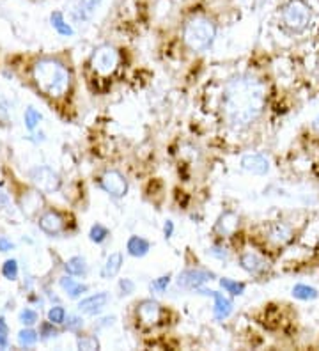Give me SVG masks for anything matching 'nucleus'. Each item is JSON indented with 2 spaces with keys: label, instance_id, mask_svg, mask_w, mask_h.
I'll use <instances>...</instances> for the list:
<instances>
[{
  "label": "nucleus",
  "instance_id": "f257e3e1",
  "mask_svg": "<svg viewBox=\"0 0 319 351\" xmlns=\"http://www.w3.org/2000/svg\"><path fill=\"white\" fill-rule=\"evenodd\" d=\"M268 103V89L263 78L252 71L231 77L220 98L222 119L234 132L250 128L261 119Z\"/></svg>",
  "mask_w": 319,
  "mask_h": 351
},
{
  "label": "nucleus",
  "instance_id": "f03ea898",
  "mask_svg": "<svg viewBox=\"0 0 319 351\" xmlns=\"http://www.w3.org/2000/svg\"><path fill=\"white\" fill-rule=\"evenodd\" d=\"M30 80L39 95L51 101H64L71 95V68L57 57H39L34 60L30 66Z\"/></svg>",
  "mask_w": 319,
  "mask_h": 351
},
{
  "label": "nucleus",
  "instance_id": "7ed1b4c3",
  "mask_svg": "<svg viewBox=\"0 0 319 351\" xmlns=\"http://www.w3.org/2000/svg\"><path fill=\"white\" fill-rule=\"evenodd\" d=\"M218 36V22L209 11L196 9L185 16L181 23V41L191 53H204L215 45Z\"/></svg>",
  "mask_w": 319,
  "mask_h": 351
},
{
  "label": "nucleus",
  "instance_id": "20e7f679",
  "mask_svg": "<svg viewBox=\"0 0 319 351\" xmlns=\"http://www.w3.org/2000/svg\"><path fill=\"white\" fill-rule=\"evenodd\" d=\"M312 22V9L307 0H287L281 9V25L291 36L303 34Z\"/></svg>",
  "mask_w": 319,
  "mask_h": 351
},
{
  "label": "nucleus",
  "instance_id": "39448f33",
  "mask_svg": "<svg viewBox=\"0 0 319 351\" xmlns=\"http://www.w3.org/2000/svg\"><path fill=\"white\" fill-rule=\"evenodd\" d=\"M169 308L153 298H142L133 305V322L141 330H154L165 326Z\"/></svg>",
  "mask_w": 319,
  "mask_h": 351
},
{
  "label": "nucleus",
  "instance_id": "423d86ee",
  "mask_svg": "<svg viewBox=\"0 0 319 351\" xmlns=\"http://www.w3.org/2000/svg\"><path fill=\"white\" fill-rule=\"evenodd\" d=\"M91 73L98 78H112L121 66V51L114 45H99L89 57Z\"/></svg>",
  "mask_w": 319,
  "mask_h": 351
},
{
  "label": "nucleus",
  "instance_id": "0eeeda50",
  "mask_svg": "<svg viewBox=\"0 0 319 351\" xmlns=\"http://www.w3.org/2000/svg\"><path fill=\"white\" fill-rule=\"evenodd\" d=\"M98 184L106 195H110L112 199H117V201L126 197L128 190H130V181L117 169H108L103 172L98 178Z\"/></svg>",
  "mask_w": 319,
  "mask_h": 351
},
{
  "label": "nucleus",
  "instance_id": "6e6552de",
  "mask_svg": "<svg viewBox=\"0 0 319 351\" xmlns=\"http://www.w3.org/2000/svg\"><path fill=\"white\" fill-rule=\"evenodd\" d=\"M238 265L243 271H247L252 277H266L272 271V263L266 259L264 254L254 249L241 250L238 256Z\"/></svg>",
  "mask_w": 319,
  "mask_h": 351
},
{
  "label": "nucleus",
  "instance_id": "1a4fd4ad",
  "mask_svg": "<svg viewBox=\"0 0 319 351\" xmlns=\"http://www.w3.org/2000/svg\"><path fill=\"white\" fill-rule=\"evenodd\" d=\"M294 236H296L294 227L287 222H282V220L270 222L264 227V240L275 249H284V247L293 243Z\"/></svg>",
  "mask_w": 319,
  "mask_h": 351
},
{
  "label": "nucleus",
  "instance_id": "9d476101",
  "mask_svg": "<svg viewBox=\"0 0 319 351\" xmlns=\"http://www.w3.org/2000/svg\"><path fill=\"white\" fill-rule=\"evenodd\" d=\"M213 278H217L215 271L204 270V268H187V270H183L178 275L176 286L185 289V291H197V289H200Z\"/></svg>",
  "mask_w": 319,
  "mask_h": 351
},
{
  "label": "nucleus",
  "instance_id": "9b49d317",
  "mask_svg": "<svg viewBox=\"0 0 319 351\" xmlns=\"http://www.w3.org/2000/svg\"><path fill=\"white\" fill-rule=\"evenodd\" d=\"M197 293L202 296H211L213 302H215V307H213V316H215V319L217 322H224V319H227V317L233 314L234 311V302L231 300L229 296L224 295V293L220 291H215V289H208V287H200V289H197Z\"/></svg>",
  "mask_w": 319,
  "mask_h": 351
},
{
  "label": "nucleus",
  "instance_id": "f8f14e48",
  "mask_svg": "<svg viewBox=\"0 0 319 351\" xmlns=\"http://www.w3.org/2000/svg\"><path fill=\"white\" fill-rule=\"evenodd\" d=\"M30 181L39 192L45 193L57 192L60 186V178L50 167H36L34 171H30Z\"/></svg>",
  "mask_w": 319,
  "mask_h": 351
},
{
  "label": "nucleus",
  "instance_id": "ddd939ff",
  "mask_svg": "<svg viewBox=\"0 0 319 351\" xmlns=\"http://www.w3.org/2000/svg\"><path fill=\"white\" fill-rule=\"evenodd\" d=\"M241 226V217L236 211H224L213 226V232L218 238H233Z\"/></svg>",
  "mask_w": 319,
  "mask_h": 351
},
{
  "label": "nucleus",
  "instance_id": "4468645a",
  "mask_svg": "<svg viewBox=\"0 0 319 351\" xmlns=\"http://www.w3.org/2000/svg\"><path fill=\"white\" fill-rule=\"evenodd\" d=\"M39 229L48 236H59L66 231V219L56 210H47L39 215Z\"/></svg>",
  "mask_w": 319,
  "mask_h": 351
},
{
  "label": "nucleus",
  "instance_id": "2eb2a0df",
  "mask_svg": "<svg viewBox=\"0 0 319 351\" xmlns=\"http://www.w3.org/2000/svg\"><path fill=\"white\" fill-rule=\"evenodd\" d=\"M108 302H110V295L106 291H99L96 295H91L87 298H84V300H80L78 311L82 314H87V316H96V314L102 313L103 308L108 305Z\"/></svg>",
  "mask_w": 319,
  "mask_h": 351
},
{
  "label": "nucleus",
  "instance_id": "dca6fc26",
  "mask_svg": "<svg viewBox=\"0 0 319 351\" xmlns=\"http://www.w3.org/2000/svg\"><path fill=\"white\" fill-rule=\"evenodd\" d=\"M241 169L255 176H264L270 172V160L259 153H248L241 158Z\"/></svg>",
  "mask_w": 319,
  "mask_h": 351
},
{
  "label": "nucleus",
  "instance_id": "f3484780",
  "mask_svg": "<svg viewBox=\"0 0 319 351\" xmlns=\"http://www.w3.org/2000/svg\"><path fill=\"white\" fill-rule=\"evenodd\" d=\"M103 2H105V0H78L71 11L73 20H75L77 23L89 22L91 18L96 14V11H98L99 5H102Z\"/></svg>",
  "mask_w": 319,
  "mask_h": 351
},
{
  "label": "nucleus",
  "instance_id": "a211bd4d",
  "mask_svg": "<svg viewBox=\"0 0 319 351\" xmlns=\"http://www.w3.org/2000/svg\"><path fill=\"white\" fill-rule=\"evenodd\" d=\"M124 265V254L123 252H112L110 256L106 257L105 265L102 268V278H114L119 275V271L123 270Z\"/></svg>",
  "mask_w": 319,
  "mask_h": 351
},
{
  "label": "nucleus",
  "instance_id": "6ab92c4d",
  "mask_svg": "<svg viewBox=\"0 0 319 351\" xmlns=\"http://www.w3.org/2000/svg\"><path fill=\"white\" fill-rule=\"evenodd\" d=\"M151 250V243H149L145 238L142 236H130L126 241V254L132 257H137V259H141V257H145Z\"/></svg>",
  "mask_w": 319,
  "mask_h": 351
},
{
  "label": "nucleus",
  "instance_id": "aec40b11",
  "mask_svg": "<svg viewBox=\"0 0 319 351\" xmlns=\"http://www.w3.org/2000/svg\"><path fill=\"white\" fill-rule=\"evenodd\" d=\"M60 287H62L64 291L68 293L69 298H78V296H82L84 293L89 291L87 284L77 282L75 278H71V275H69V277L60 278Z\"/></svg>",
  "mask_w": 319,
  "mask_h": 351
},
{
  "label": "nucleus",
  "instance_id": "412c9836",
  "mask_svg": "<svg viewBox=\"0 0 319 351\" xmlns=\"http://www.w3.org/2000/svg\"><path fill=\"white\" fill-rule=\"evenodd\" d=\"M64 270H66L68 275H71V277H84V275L87 274V261H85L84 257L75 256L66 261Z\"/></svg>",
  "mask_w": 319,
  "mask_h": 351
},
{
  "label": "nucleus",
  "instance_id": "4be33fe9",
  "mask_svg": "<svg viewBox=\"0 0 319 351\" xmlns=\"http://www.w3.org/2000/svg\"><path fill=\"white\" fill-rule=\"evenodd\" d=\"M50 22L51 27H54L60 36H64V38H71V36L75 34L73 27L66 22V18H64V14L60 13V11H54V13H51Z\"/></svg>",
  "mask_w": 319,
  "mask_h": 351
},
{
  "label": "nucleus",
  "instance_id": "5701e85b",
  "mask_svg": "<svg viewBox=\"0 0 319 351\" xmlns=\"http://www.w3.org/2000/svg\"><path fill=\"white\" fill-rule=\"evenodd\" d=\"M218 282H220L222 289L229 293L231 296H241L245 293V289H247V284L241 282V280H234V278L229 277H222Z\"/></svg>",
  "mask_w": 319,
  "mask_h": 351
},
{
  "label": "nucleus",
  "instance_id": "b1692460",
  "mask_svg": "<svg viewBox=\"0 0 319 351\" xmlns=\"http://www.w3.org/2000/svg\"><path fill=\"white\" fill-rule=\"evenodd\" d=\"M293 296L298 298V300H303V302H309V300H316L319 296L318 289L312 286H307V284H296L293 287Z\"/></svg>",
  "mask_w": 319,
  "mask_h": 351
},
{
  "label": "nucleus",
  "instance_id": "393cba45",
  "mask_svg": "<svg viewBox=\"0 0 319 351\" xmlns=\"http://www.w3.org/2000/svg\"><path fill=\"white\" fill-rule=\"evenodd\" d=\"M108 236H110V231H108V229H106L103 223H94V226L91 227L89 240L93 241V243H96V245L105 243V241L108 240Z\"/></svg>",
  "mask_w": 319,
  "mask_h": 351
},
{
  "label": "nucleus",
  "instance_id": "a878e982",
  "mask_svg": "<svg viewBox=\"0 0 319 351\" xmlns=\"http://www.w3.org/2000/svg\"><path fill=\"white\" fill-rule=\"evenodd\" d=\"M170 280H172V275H162V277L154 278L153 282L149 284V289L153 293H160V295H162V293L167 291V287L170 286Z\"/></svg>",
  "mask_w": 319,
  "mask_h": 351
},
{
  "label": "nucleus",
  "instance_id": "bb28decb",
  "mask_svg": "<svg viewBox=\"0 0 319 351\" xmlns=\"http://www.w3.org/2000/svg\"><path fill=\"white\" fill-rule=\"evenodd\" d=\"M41 119H43V116L39 114L38 110H36V108L29 107L25 110V126L29 132H34V130L38 128L39 123H41Z\"/></svg>",
  "mask_w": 319,
  "mask_h": 351
},
{
  "label": "nucleus",
  "instance_id": "cd10ccee",
  "mask_svg": "<svg viewBox=\"0 0 319 351\" xmlns=\"http://www.w3.org/2000/svg\"><path fill=\"white\" fill-rule=\"evenodd\" d=\"M38 332L32 328H25V330H21L20 334H18V341H20L21 346H34L36 343H38Z\"/></svg>",
  "mask_w": 319,
  "mask_h": 351
},
{
  "label": "nucleus",
  "instance_id": "c85d7f7f",
  "mask_svg": "<svg viewBox=\"0 0 319 351\" xmlns=\"http://www.w3.org/2000/svg\"><path fill=\"white\" fill-rule=\"evenodd\" d=\"M48 322H51L54 325H62L66 323V308L60 307V305H56L48 311Z\"/></svg>",
  "mask_w": 319,
  "mask_h": 351
},
{
  "label": "nucleus",
  "instance_id": "c756f323",
  "mask_svg": "<svg viewBox=\"0 0 319 351\" xmlns=\"http://www.w3.org/2000/svg\"><path fill=\"white\" fill-rule=\"evenodd\" d=\"M80 350H99V341L93 335H82L77 341Z\"/></svg>",
  "mask_w": 319,
  "mask_h": 351
},
{
  "label": "nucleus",
  "instance_id": "7c9ffc66",
  "mask_svg": "<svg viewBox=\"0 0 319 351\" xmlns=\"http://www.w3.org/2000/svg\"><path fill=\"white\" fill-rule=\"evenodd\" d=\"M117 289H119V296H128L132 295L135 291V282H133L132 278H119V282H117Z\"/></svg>",
  "mask_w": 319,
  "mask_h": 351
},
{
  "label": "nucleus",
  "instance_id": "2f4dec72",
  "mask_svg": "<svg viewBox=\"0 0 319 351\" xmlns=\"http://www.w3.org/2000/svg\"><path fill=\"white\" fill-rule=\"evenodd\" d=\"M2 274H4V277L9 278V280H14V278L18 277V263L14 261V259H8V261L4 263V266H2Z\"/></svg>",
  "mask_w": 319,
  "mask_h": 351
},
{
  "label": "nucleus",
  "instance_id": "473e14b6",
  "mask_svg": "<svg viewBox=\"0 0 319 351\" xmlns=\"http://www.w3.org/2000/svg\"><path fill=\"white\" fill-rule=\"evenodd\" d=\"M20 322L27 326L34 325V323H38V313L32 308H23L20 313Z\"/></svg>",
  "mask_w": 319,
  "mask_h": 351
},
{
  "label": "nucleus",
  "instance_id": "72a5a7b5",
  "mask_svg": "<svg viewBox=\"0 0 319 351\" xmlns=\"http://www.w3.org/2000/svg\"><path fill=\"white\" fill-rule=\"evenodd\" d=\"M209 252H211L213 257H217V259H220V261H226L227 257H229V250H227L226 247H224V243H215L211 247V250H209Z\"/></svg>",
  "mask_w": 319,
  "mask_h": 351
},
{
  "label": "nucleus",
  "instance_id": "f704fd0d",
  "mask_svg": "<svg viewBox=\"0 0 319 351\" xmlns=\"http://www.w3.org/2000/svg\"><path fill=\"white\" fill-rule=\"evenodd\" d=\"M66 326H68V330H78L84 326V319L78 316H71V317H68V323H66Z\"/></svg>",
  "mask_w": 319,
  "mask_h": 351
},
{
  "label": "nucleus",
  "instance_id": "c9c22d12",
  "mask_svg": "<svg viewBox=\"0 0 319 351\" xmlns=\"http://www.w3.org/2000/svg\"><path fill=\"white\" fill-rule=\"evenodd\" d=\"M174 222L172 220H165V223H163V236H165V240H170L174 236Z\"/></svg>",
  "mask_w": 319,
  "mask_h": 351
},
{
  "label": "nucleus",
  "instance_id": "e433bc0d",
  "mask_svg": "<svg viewBox=\"0 0 319 351\" xmlns=\"http://www.w3.org/2000/svg\"><path fill=\"white\" fill-rule=\"evenodd\" d=\"M41 335H45V337H56L57 330L54 328V323H45L41 328Z\"/></svg>",
  "mask_w": 319,
  "mask_h": 351
},
{
  "label": "nucleus",
  "instance_id": "4c0bfd02",
  "mask_svg": "<svg viewBox=\"0 0 319 351\" xmlns=\"http://www.w3.org/2000/svg\"><path fill=\"white\" fill-rule=\"evenodd\" d=\"M14 245L13 241H9L8 238H0V252H9V250H13Z\"/></svg>",
  "mask_w": 319,
  "mask_h": 351
},
{
  "label": "nucleus",
  "instance_id": "58836bf2",
  "mask_svg": "<svg viewBox=\"0 0 319 351\" xmlns=\"http://www.w3.org/2000/svg\"><path fill=\"white\" fill-rule=\"evenodd\" d=\"M9 206V195L0 189V208H8Z\"/></svg>",
  "mask_w": 319,
  "mask_h": 351
},
{
  "label": "nucleus",
  "instance_id": "ea45409f",
  "mask_svg": "<svg viewBox=\"0 0 319 351\" xmlns=\"http://www.w3.org/2000/svg\"><path fill=\"white\" fill-rule=\"evenodd\" d=\"M311 130H312V132H314L316 135H318V137H319V114H318V116L314 117V121H312Z\"/></svg>",
  "mask_w": 319,
  "mask_h": 351
},
{
  "label": "nucleus",
  "instance_id": "a19ab883",
  "mask_svg": "<svg viewBox=\"0 0 319 351\" xmlns=\"http://www.w3.org/2000/svg\"><path fill=\"white\" fill-rule=\"evenodd\" d=\"M8 346H9L8 337H5V334H2V332H0V350H5Z\"/></svg>",
  "mask_w": 319,
  "mask_h": 351
},
{
  "label": "nucleus",
  "instance_id": "79ce46f5",
  "mask_svg": "<svg viewBox=\"0 0 319 351\" xmlns=\"http://www.w3.org/2000/svg\"><path fill=\"white\" fill-rule=\"evenodd\" d=\"M0 332H2V334H8V325H5V322L2 317H0Z\"/></svg>",
  "mask_w": 319,
  "mask_h": 351
},
{
  "label": "nucleus",
  "instance_id": "37998d69",
  "mask_svg": "<svg viewBox=\"0 0 319 351\" xmlns=\"http://www.w3.org/2000/svg\"><path fill=\"white\" fill-rule=\"evenodd\" d=\"M273 0H255V4L257 5H266V4H272Z\"/></svg>",
  "mask_w": 319,
  "mask_h": 351
}]
</instances>
